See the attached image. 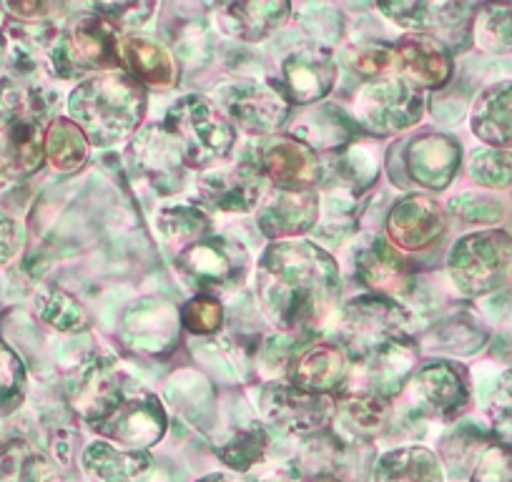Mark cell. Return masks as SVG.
<instances>
[{"label":"cell","instance_id":"obj_35","mask_svg":"<svg viewBox=\"0 0 512 482\" xmlns=\"http://www.w3.org/2000/svg\"><path fill=\"white\" fill-rule=\"evenodd\" d=\"M33 314L38 317V322L61 334L86 332L88 324H91L88 309L71 292L53 287V284L38 289L36 297H33Z\"/></svg>","mask_w":512,"mask_h":482},{"label":"cell","instance_id":"obj_59","mask_svg":"<svg viewBox=\"0 0 512 482\" xmlns=\"http://www.w3.org/2000/svg\"><path fill=\"white\" fill-rule=\"evenodd\" d=\"M11 76V38L0 28V81Z\"/></svg>","mask_w":512,"mask_h":482},{"label":"cell","instance_id":"obj_19","mask_svg":"<svg viewBox=\"0 0 512 482\" xmlns=\"http://www.w3.org/2000/svg\"><path fill=\"white\" fill-rule=\"evenodd\" d=\"M179 309L166 299L146 297L126 309L121 319V337L134 352L146 357H166L181 337Z\"/></svg>","mask_w":512,"mask_h":482},{"label":"cell","instance_id":"obj_48","mask_svg":"<svg viewBox=\"0 0 512 482\" xmlns=\"http://www.w3.org/2000/svg\"><path fill=\"white\" fill-rule=\"evenodd\" d=\"M470 482H512L510 442H487L472 465Z\"/></svg>","mask_w":512,"mask_h":482},{"label":"cell","instance_id":"obj_45","mask_svg":"<svg viewBox=\"0 0 512 482\" xmlns=\"http://www.w3.org/2000/svg\"><path fill=\"white\" fill-rule=\"evenodd\" d=\"M169 397L174 400V405L179 407V412H184L191 420H201L206 412H211L214 392H211L209 382H206L204 377L196 375V372H179V375L171 380Z\"/></svg>","mask_w":512,"mask_h":482},{"label":"cell","instance_id":"obj_9","mask_svg":"<svg viewBox=\"0 0 512 482\" xmlns=\"http://www.w3.org/2000/svg\"><path fill=\"white\" fill-rule=\"evenodd\" d=\"M427 98L420 88L402 81L397 76L364 81L354 96L352 118L354 124L369 136L387 139V136L405 134L415 129L425 118Z\"/></svg>","mask_w":512,"mask_h":482},{"label":"cell","instance_id":"obj_47","mask_svg":"<svg viewBox=\"0 0 512 482\" xmlns=\"http://www.w3.org/2000/svg\"><path fill=\"white\" fill-rule=\"evenodd\" d=\"M93 13L106 18L118 33L134 36V31L149 26L159 13V3H96L91 6Z\"/></svg>","mask_w":512,"mask_h":482},{"label":"cell","instance_id":"obj_10","mask_svg":"<svg viewBox=\"0 0 512 482\" xmlns=\"http://www.w3.org/2000/svg\"><path fill=\"white\" fill-rule=\"evenodd\" d=\"M174 267L199 294L231 292L251 274V254L241 241L211 234L174 257Z\"/></svg>","mask_w":512,"mask_h":482},{"label":"cell","instance_id":"obj_26","mask_svg":"<svg viewBox=\"0 0 512 482\" xmlns=\"http://www.w3.org/2000/svg\"><path fill=\"white\" fill-rule=\"evenodd\" d=\"M289 16L292 6L284 0H249L219 6L214 21L216 28L234 41L264 43L289 21Z\"/></svg>","mask_w":512,"mask_h":482},{"label":"cell","instance_id":"obj_2","mask_svg":"<svg viewBox=\"0 0 512 482\" xmlns=\"http://www.w3.org/2000/svg\"><path fill=\"white\" fill-rule=\"evenodd\" d=\"M66 392L78 420L101 440L126 450L151 452L169 430L161 397L136 380L111 352L86 354L68 377Z\"/></svg>","mask_w":512,"mask_h":482},{"label":"cell","instance_id":"obj_39","mask_svg":"<svg viewBox=\"0 0 512 482\" xmlns=\"http://www.w3.org/2000/svg\"><path fill=\"white\" fill-rule=\"evenodd\" d=\"M472 41L480 51L490 56H510L512 53V6H477L472 16Z\"/></svg>","mask_w":512,"mask_h":482},{"label":"cell","instance_id":"obj_63","mask_svg":"<svg viewBox=\"0 0 512 482\" xmlns=\"http://www.w3.org/2000/svg\"><path fill=\"white\" fill-rule=\"evenodd\" d=\"M0 447H3V437H0Z\"/></svg>","mask_w":512,"mask_h":482},{"label":"cell","instance_id":"obj_33","mask_svg":"<svg viewBox=\"0 0 512 482\" xmlns=\"http://www.w3.org/2000/svg\"><path fill=\"white\" fill-rule=\"evenodd\" d=\"M156 231L166 244L181 252L204 236L214 234V221H211L209 211L196 201H176V204H166L156 211Z\"/></svg>","mask_w":512,"mask_h":482},{"label":"cell","instance_id":"obj_12","mask_svg":"<svg viewBox=\"0 0 512 482\" xmlns=\"http://www.w3.org/2000/svg\"><path fill=\"white\" fill-rule=\"evenodd\" d=\"M126 164L136 181H144L159 196L181 194L189 181V166L164 124L141 126L126 146Z\"/></svg>","mask_w":512,"mask_h":482},{"label":"cell","instance_id":"obj_43","mask_svg":"<svg viewBox=\"0 0 512 482\" xmlns=\"http://www.w3.org/2000/svg\"><path fill=\"white\" fill-rule=\"evenodd\" d=\"M467 174L482 189H512V151L490 149V146L472 151L467 159Z\"/></svg>","mask_w":512,"mask_h":482},{"label":"cell","instance_id":"obj_1","mask_svg":"<svg viewBox=\"0 0 512 482\" xmlns=\"http://www.w3.org/2000/svg\"><path fill=\"white\" fill-rule=\"evenodd\" d=\"M259 309L279 334L314 337L342 309V272L317 241H272L254 269Z\"/></svg>","mask_w":512,"mask_h":482},{"label":"cell","instance_id":"obj_27","mask_svg":"<svg viewBox=\"0 0 512 482\" xmlns=\"http://www.w3.org/2000/svg\"><path fill=\"white\" fill-rule=\"evenodd\" d=\"M88 482H151L156 460L149 450H126L108 440H93L81 452Z\"/></svg>","mask_w":512,"mask_h":482},{"label":"cell","instance_id":"obj_52","mask_svg":"<svg viewBox=\"0 0 512 482\" xmlns=\"http://www.w3.org/2000/svg\"><path fill=\"white\" fill-rule=\"evenodd\" d=\"M302 26L309 36L314 38V43H322V46H329V43H337L339 38L344 36V21L334 8L327 6H312L304 11Z\"/></svg>","mask_w":512,"mask_h":482},{"label":"cell","instance_id":"obj_15","mask_svg":"<svg viewBox=\"0 0 512 482\" xmlns=\"http://www.w3.org/2000/svg\"><path fill=\"white\" fill-rule=\"evenodd\" d=\"M412 405L417 417H437V420H455L470 405V375L460 362L452 359H430L417 367L410 382ZM405 390V392H407Z\"/></svg>","mask_w":512,"mask_h":482},{"label":"cell","instance_id":"obj_31","mask_svg":"<svg viewBox=\"0 0 512 482\" xmlns=\"http://www.w3.org/2000/svg\"><path fill=\"white\" fill-rule=\"evenodd\" d=\"M121 56L126 63L128 73L141 83V86L151 88H171L179 83V63L176 56L164 46V43L154 41L149 36H123L121 41Z\"/></svg>","mask_w":512,"mask_h":482},{"label":"cell","instance_id":"obj_51","mask_svg":"<svg viewBox=\"0 0 512 482\" xmlns=\"http://www.w3.org/2000/svg\"><path fill=\"white\" fill-rule=\"evenodd\" d=\"M485 445H487V432L482 430V427L462 425L457 427L450 437H445L442 455H445L447 465H457V462L475 465L477 455H480Z\"/></svg>","mask_w":512,"mask_h":482},{"label":"cell","instance_id":"obj_30","mask_svg":"<svg viewBox=\"0 0 512 482\" xmlns=\"http://www.w3.org/2000/svg\"><path fill=\"white\" fill-rule=\"evenodd\" d=\"M359 126L354 118L347 116L339 106L332 103H317L307 108L292 126L294 139L304 141L314 151H342L357 141Z\"/></svg>","mask_w":512,"mask_h":482},{"label":"cell","instance_id":"obj_42","mask_svg":"<svg viewBox=\"0 0 512 482\" xmlns=\"http://www.w3.org/2000/svg\"><path fill=\"white\" fill-rule=\"evenodd\" d=\"M307 342L302 337H289V334H272L256 347V372L264 382H282L289 377L294 359L302 354Z\"/></svg>","mask_w":512,"mask_h":482},{"label":"cell","instance_id":"obj_8","mask_svg":"<svg viewBox=\"0 0 512 482\" xmlns=\"http://www.w3.org/2000/svg\"><path fill=\"white\" fill-rule=\"evenodd\" d=\"M339 347L347 352L349 362L374 352L382 344L415 339V314L402 302L377 294H362L342 304L337 314Z\"/></svg>","mask_w":512,"mask_h":482},{"label":"cell","instance_id":"obj_62","mask_svg":"<svg viewBox=\"0 0 512 482\" xmlns=\"http://www.w3.org/2000/svg\"><path fill=\"white\" fill-rule=\"evenodd\" d=\"M317 482H342V480H339V477H332V475H324V477H319Z\"/></svg>","mask_w":512,"mask_h":482},{"label":"cell","instance_id":"obj_61","mask_svg":"<svg viewBox=\"0 0 512 482\" xmlns=\"http://www.w3.org/2000/svg\"><path fill=\"white\" fill-rule=\"evenodd\" d=\"M196 482H244L241 477H236L234 472H209V475H204L201 480Z\"/></svg>","mask_w":512,"mask_h":482},{"label":"cell","instance_id":"obj_58","mask_svg":"<svg viewBox=\"0 0 512 482\" xmlns=\"http://www.w3.org/2000/svg\"><path fill=\"white\" fill-rule=\"evenodd\" d=\"M251 482H302V472L292 462H274V465H259Z\"/></svg>","mask_w":512,"mask_h":482},{"label":"cell","instance_id":"obj_5","mask_svg":"<svg viewBox=\"0 0 512 482\" xmlns=\"http://www.w3.org/2000/svg\"><path fill=\"white\" fill-rule=\"evenodd\" d=\"M164 129L179 144L189 171L216 169L226 159H231L239 144L236 126L209 96H201V93H186L179 101L171 103L164 116Z\"/></svg>","mask_w":512,"mask_h":482},{"label":"cell","instance_id":"obj_54","mask_svg":"<svg viewBox=\"0 0 512 482\" xmlns=\"http://www.w3.org/2000/svg\"><path fill=\"white\" fill-rule=\"evenodd\" d=\"M487 415L495 427H512V367H507L487 395Z\"/></svg>","mask_w":512,"mask_h":482},{"label":"cell","instance_id":"obj_60","mask_svg":"<svg viewBox=\"0 0 512 482\" xmlns=\"http://www.w3.org/2000/svg\"><path fill=\"white\" fill-rule=\"evenodd\" d=\"M13 181H16V176H13L11 161H8V154H6V146H3V141H0V194H3V191H6Z\"/></svg>","mask_w":512,"mask_h":482},{"label":"cell","instance_id":"obj_20","mask_svg":"<svg viewBox=\"0 0 512 482\" xmlns=\"http://www.w3.org/2000/svg\"><path fill=\"white\" fill-rule=\"evenodd\" d=\"M447 229L445 211L432 196L407 194L395 201L384 219L387 241L400 252H425L435 247Z\"/></svg>","mask_w":512,"mask_h":482},{"label":"cell","instance_id":"obj_28","mask_svg":"<svg viewBox=\"0 0 512 482\" xmlns=\"http://www.w3.org/2000/svg\"><path fill=\"white\" fill-rule=\"evenodd\" d=\"M349 357L337 342H314L302 349L289 370L287 382L302 387V390L332 395L334 390L347 382Z\"/></svg>","mask_w":512,"mask_h":482},{"label":"cell","instance_id":"obj_3","mask_svg":"<svg viewBox=\"0 0 512 482\" xmlns=\"http://www.w3.org/2000/svg\"><path fill=\"white\" fill-rule=\"evenodd\" d=\"M146 91L128 71L96 73L76 83L66 101V113L83 131L88 144L108 149L131 141L144 126Z\"/></svg>","mask_w":512,"mask_h":482},{"label":"cell","instance_id":"obj_41","mask_svg":"<svg viewBox=\"0 0 512 482\" xmlns=\"http://www.w3.org/2000/svg\"><path fill=\"white\" fill-rule=\"evenodd\" d=\"M379 169H382L379 149L377 144H369V141H354L352 146H347L337 166L339 179L349 194L369 189L377 181Z\"/></svg>","mask_w":512,"mask_h":482},{"label":"cell","instance_id":"obj_4","mask_svg":"<svg viewBox=\"0 0 512 482\" xmlns=\"http://www.w3.org/2000/svg\"><path fill=\"white\" fill-rule=\"evenodd\" d=\"M58 96L36 81H0V141L16 179H28L46 164L43 144L48 126L56 121Z\"/></svg>","mask_w":512,"mask_h":482},{"label":"cell","instance_id":"obj_55","mask_svg":"<svg viewBox=\"0 0 512 482\" xmlns=\"http://www.w3.org/2000/svg\"><path fill=\"white\" fill-rule=\"evenodd\" d=\"M26 247V226L13 214L0 209V269L16 262Z\"/></svg>","mask_w":512,"mask_h":482},{"label":"cell","instance_id":"obj_17","mask_svg":"<svg viewBox=\"0 0 512 482\" xmlns=\"http://www.w3.org/2000/svg\"><path fill=\"white\" fill-rule=\"evenodd\" d=\"M267 196V179L251 161L216 166L201 171L196 181V199L216 214H254Z\"/></svg>","mask_w":512,"mask_h":482},{"label":"cell","instance_id":"obj_50","mask_svg":"<svg viewBox=\"0 0 512 482\" xmlns=\"http://www.w3.org/2000/svg\"><path fill=\"white\" fill-rule=\"evenodd\" d=\"M349 68L364 81L392 76V46L390 43H364L349 51Z\"/></svg>","mask_w":512,"mask_h":482},{"label":"cell","instance_id":"obj_57","mask_svg":"<svg viewBox=\"0 0 512 482\" xmlns=\"http://www.w3.org/2000/svg\"><path fill=\"white\" fill-rule=\"evenodd\" d=\"M76 445H78V432L73 430V427L61 425L51 432V450L61 467L71 465L73 455H76Z\"/></svg>","mask_w":512,"mask_h":482},{"label":"cell","instance_id":"obj_11","mask_svg":"<svg viewBox=\"0 0 512 482\" xmlns=\"http://www.w3.org/2000/svg\"><path fill=\"white\" fill-rule=\"evenodd\" d=\"M211 101L236 126V131L269 139L287 124L292 113V103L284 98L282 88L267 81L221 83Z\"/></svg>","mask_w":512,"mask_h":482},{"label":"cell","instance_id":"obj_34","mask_svg":"<svg viewBox=\"0 0 512 482\" xmlns=\"http://www.w3.org/2000/svg\"><path fill=\"white\" fill-rule=\"evenodd\" d=\"M387 415H390V405L379 402L377 397L354 390H339L334 425L339 422V430L352 437V440H372V437H377V432L387 422Z\"/></svg>","mask_w":512,"mask_h":482},{"label":"cell","instance_id":"obj_21","mask_svg":"<svg viewBox=\"0 0 512 482\" xmlns=\"http://www.w3.org/2000/svg\"><path fill=\"white\" fill-rule=\"evenodd\" d=\"M392 46V76L425 91H442L455 76V61L442 41L432 36H405Z\"/></svg>","mask_w":512,"mask_h":482},{"label":"cell","instance_id":"obj_24","mask_svg":"<svg viewBox=\"0 0 512 482\" xmlns=\"http://www.w3.org/2000/svg\"><path fill=\"white\" fill-rule=\"evenodd\" d=\"M322 214V196L317 191L274 189L256 209V226L269 241L302 239L314 231Z\"/></svg>","mask_w":512,"mask_h":482},{"label":"cell","instance_id":"obj_22","mask_svg":"<svg viewBox=\"0 0 512 482\" xmlns=\"http://www.w3.org/2000/svg\"><path fill=\"white\" fill-rule=\"evenodd\" d=\"M352 272L377 297H405L412 289V269L405 254L384 236H369L354 249Z\"/></svg>","mask_w":512,"mask_h":482},{"label":"cell","instance_id":"obj_49","mask_svg":"<svg viewBox=\"0 0 512 482\" xmlns=\"http://www.w3.org/2000/svg\"><path fill=\"white\" fill-rule=\"evenodd\" d=\"M437 347L455 354H475L485 344L487 332L475 319H450L437 329Z\"/></svg>","mask_w":512,"mask_h":482},{"label":"cell","instance_id":"obj_32","mask_svg":"<svg viewBox=\"0 0 512 482\" xmlns=\"http://www.w3.org/2000/svg\"><path fill=\"white\" fill-rule=\"evenodd\" d=\"M372 482H445V470L430 447L402 445L377 457Z\"/></svg>","mask_w":512,"mask_h":482},{"label":"cell","instance_id":"obj_46","mask_svg":"<svg viewBox=\"0 0 512 482\" xmlns=\"http://www.w3.org/2000/svg\"><path fill=\"white\" fill-rule=\"evenodd\" d=\"M447 211L462 221V224L492 226L505 219V206L500 199L482 191H462L447 201Z\"/></svg>","mask_w":512,"mask_h":482},{"label":"cell","instance_id":"obj_37","mask_svg":"<svg viewBox=\"0 0 512 482\" xmlns=\"http://www.w3.org/2000/svg\"><path fill=\"white\" fill-rule=\"evenodd\" d=\"M269 450V430L262 422L239 427L234 435L219 447H214V455L234 472H249L254 467L264 465V457Z\"/></svg>","mask_w":512,"mask_h":482},{"label":"cell","instance_id":"obj_18","mask_svg":"<svg viewBox=\"0 0 512 482\" xmlns=\"http://www.w3.org/2000/svg\"><path fill=\"white\" fill-rule=\"evenodd\" d=\"M251 164L282 191H317L324 164L317 151L294 136H272L256 146Z\"/></svg>","mask_w":512,"mask_h":482},{"label":"cell","instance_id":"obj_44","mask_svg":"<svg viewBox=\"0 0 512 482\" xmlns=\"http://www.w3.org/2000/svg\"><path fill=\"white\" fill-rule=\"evenodd\" d=\"M181 327L194 337H214L226 322V309L214 294H196L179 309Z\"/></svg>","mask_w":512,"mask_h":482},{"label":"cell","instance_id":"obj_16","mask_svg":"<svg viewBox=\"0 0 512 482\" xmlns=\"http://www.w3.org/2000/svg\"><path fill=\"white\" fill-rule=\"evenodd\" d=\"M279 88L294 106H317L334 91L339 81V63L332 46L307 41L292 48L279 63Z\"/></svg>","mask_w":512,"mask_h":482},{"label":"cell","instance_id":"obj_6","mask_svg":"<svg viewBox=\"0 0 512 482\" xmlns=\"http://www.w3.org/2000/svg\"><path fill=\"white\" fill-rule=\"evenodd\" d=\"M46 63L53 76L63 81H73V78L83 81L96 73H113L126 68L118 31L93 11L78 13L61 28L56 43L46 53Z\"/></svg>","mask_w":512,"mask_h":482},{"label":"cell","instance_id":"obj_25","mask_svg":"<svg viewBox=\"0 0 512 482\" xmlns=\"http://www.w3.org/2000/svg\"><path fill=\"white\" fill-rule=\"evenodd\" d=\"M377 11L410 36H432L437 33L455 31V28L472 23L477 6L455 3V0H432V3H415V0H397V3H382Z\"/></svg>","mask_w":512,"mask_h":482},{"label":"cell","instance_id":"obj_56","mask_svg":"<svg viewBox=\"0 0 512 482\" xmlns=\"http://www.w3.org/2000/svg\"><path fill=\"white\" fill-rule=\"evenodd\" d=\"M0 11L11 16V21L46 23L53 21V16L61 13V8L51 6V3H6V6H0Z\"/></svg>","mask_w":512,"mask_h":482},{"label":"cell","instance_id":"obj_40","mask_svg":"<svg viewBox=\"0 0 512 482\" xmlns=\"http://www.w3.org/2000/svg\"><path fill=\"white\" fill-rule=\"evenodd\" d=\"M28 395V370L21 352L0 337V420L16 415Z\"/></svg>","mask_w":512,"mask_h":482},{"label":"cell","instance_id":"obj_13","mask_svg":"<svg viewBox=\"0 0 512 482\" xmlns=\"http://www.w3.org/2000/svg\"><path fill=\"white\" fill-rule=\"evenodd\" d=\"M417 367H420V347L415 339L382 344L354 362L352 375L339 390L364 392V395L377 397L384 405H392L405 395Z\"/></svg>","mask_w":512,"mask_h":482},{"label":"cell","instance_id":"obj_29","mask_svg":"<svg viewBox=\"0 0 512 482\" xmlns=\"http://www.w3.org/2000/svg\"><path fill=\"white\" fill-rule=\"evenodd\" d=\"M470 129L490 149L512 151V81L492 83L475 98Z\"/></svg>","mask_w":512,"mask_h":482},{"label":"cell","instance_id":"obj_38","mask_svg":"<svg viewBox=\"0 0 512 482\" xmlns=\"http://www.w3.org/2000/svg\"><path fill=\"white\" fill-rule=\"evenodd\" d=\"M51 465L33 442L11 437L0 447V482H48Z\"/></svg>","mask_w":512,"mask_h":482},{"label":"cell","instance_id":"obj_23","mask_svg":"<svg viewBox=\"0 0 512 482\" xmlns=\"http://www.w3.org/2000/svg\"><path fill=\"white\" fill-rule=\"evenodd\" d=\"M407 176L425 191H445L462 166V146L455 136L425 134L407 141L402 154Z\"/></svg>","mask_w":512,"mask_h":482},{"label":"cell","instance_id":"obj_36","mask_svg":"<svg viewBox=\"0 0 512 482\" xmlns=\"http://www.w3.org/2000/svg\"><path fill=\"white\" fill-rule=\"evenodd\" d=\"M48 166L58 174H73L81 169L91 154V144L83 136V131L73 124L71 118L58 116L46 131V144H43Z\"/></svg>","mask_w":512,"mask_h":482},{"label":"cell","instance_id":"obj_53","mask_svg":"<svg viewBox=\"0 0 512 482\" xmlns=\"http://www.w3.org/2000/svg\"><path fill=\"white\" fill-rule=\"evenodd\" d=\"M174 51L189 63L206 61L211 53L209 28L204 23H186V26H181L174 36Z\"/></svg>","mask_w":512,"mask_h":482},{"label":"cell","instance_id":"obj_14","mask_svg":"<svg viewBox=\"0 0 512 482\" xmlns=\"http://www.w3.org/2000/svg\"><path fill=\"white\" fill-rule=\"evenodd\" d=\"M264 420L287 435H317L337 417V397L302 390L292 382H264L259 392Z\"/></svg>","mask_w":512,"mask_h":482},{"label":"cell","instance_id":"obj_7","mask_svg":"<svg viewBox=\"0 0 512 482\" xmlns=\"http://www.w3.org/2000/svg\"><path fill=\"white\" fill-rule=\"evenodd\" d=\"M447 277L467 299L507 289L512 284V236L502 229L460 236L447 254Z\"/></svg>","mask_w":512,"mask_h":482}]
</instances>
